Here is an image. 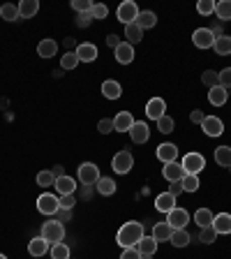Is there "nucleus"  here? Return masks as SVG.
I'll return each mask as SVG.
<instances>
[{
  "mask_svg": "<svg viewBox=\"0 0 231 259\" xmlns=\"http://www.w3.org/2000/svg\"><path fill=\"white\" fill-rule=\"evenodd\" d=\"M144 236H146L144 225L136 222V220H129L118 229V234H116V243H118L123 250L125 248H136V243H139Z\"/></svg>",
  "mask_w": 231,
  "mask_h": 259,
  "instance_id": "f257e3e1",
  "label": "nucleus"
},
{
  "mask_svg": "<svg viewBox=\"0 0 231 259\" xmlns=\"http://www.w3.org/2000/svg\"><path fill=\"white\" fill-rule=\"evenodd\" d=\"M39 236L44 238V241H49L51 245L54 243H60L65 238V227L60 220H47L42 225V232H39Z\"/></svg>",
  "mask_w": 231,
  "mask_h": 259,
  "instance_id": "f03ea898",
  "label": "nucleus"
},
{
  "mask_svg": "<svg viewBox=\"0 0 231 259\" xmlns=\"http://www.w3.org/2000/svg\"><path fill=\"white\" fill-rule=\"evenodd\" d=\"M60 208V197L58 194H51V192H44L39 194L37 199V210L44 213V215H56Z\"/></svg>",
  "mask_w": 231,
  "mask_h": 259,
  "instance_id": "7ed1b4c3",
  "label": "nucleus"
},
{
  "mask_svg": "<svg viewBox=\"0 0 231 259\" xmlns=\"http://www.w3.org/2000/svg\"><path fill=\"white\" fill-rule=\"evenodd\" d=\"M139 7H136L134 0H125V3H120L118 10H116V16H118V21L120 23H134L136 21V16H139Z\"/></svg>",
  "mask_w": 231,
  "mask_h": 259,
  "instance_id": "20e7f679",
  "label": "nucleus"
},
{
  "mask_svg": "<svg viewBox=\"0 0 231 259\" xmlns=\"http://www.w3.org/2000/svg\"><path fill=\"white\" fill-rule=\"evenodd\" d=\"M132 167H134V155H132L129 151H120V153H116V155H113L111 169L116 174H129V171H132Z\"/></svg>",
  "mask_w": 231,
  "mask_h": 259,
  "instance_id": "39448f33",
  "label": "nucleus"
},
{
  "mask_svg": "<svg viewBox=\"0 0 231 259\" xmlns=\"http://www.w3.org/2000/svg\"><path fill=\"white\" fill-rule=\"evenodd\" d=\"M180 164H183L185 174H194V176H199V174L204 171V167H206V160H204L201 153H188Z\"/></svg>",
  "mask_w": 231,
  "mask_h": 259,
  "instance_id": "423d86ee",
  "label": "nucleus"
},
{
  "mask_svg": "<svg viewBox=\"0 0 231 259\" xmlns=\"http://www.w3.org/2000/svg\"><path fill=\"white\" fill-rule=\"evenodd\" d=\"M79 181L83 185H95L100 181V167L95 162H83L79 167Z\"/></svg>",
  "mask_w": 231,
  "mask_h": 259,
  "instance_id": "0eeeda50",
  "label": "nucleus"
},
{
  "mask_svg": "<svg viewBox=\"0 0 231 259\" xmlns=\"http://www.w3.org/2000/svg\"><path fill=\"white\" fill-rule=\"evenodd\" d=\"M192 44L197 49H213L215 44V35L210 32V28H197L192 35Z\"/></svg>",
  "mask_w": 231,
  "mask_h": 259,
  "instance_id": "6e6552de",
  "label": "nucleus"
},
{
  "mask_svg": "<svg viewBox=\"0 0 231 259\" xmlns=\"http://www.w3.org/2000/svg\"><path fill=\"white\" fill-rule=\"evenodd\" d=\"M167 222L171 225V229H185L188 227V222H190V213L185 208H173V210H169L167 213Z\"/></svg>",
  "mask_w": 231,
  "mask_h": 259,
  "instance_id": "1a4fd4ad",
  "label": "nucleus"
},
{
  "mask_svg": "<svg viewBox=\"0 0 231 259\" xmlns=\"http://www.w3.org/2000/svg\"><path fill=\"white\" fill-rule=\"evenodd\" d=\"M164 111H167V102H164L162 97H153V100H148V104H146V116L151 120H155V123L164 116Z\"/></svg>",
  "mask_w": 231,
  "mask_h": 259,
  "instance_id": "9d476101",
  "label": "nucleus"
},
{
  "mask_svg": "<svg viewBox=\"0 0 231 259\" xmlns=\"http://www.w3.org/2000/svg\"><path fill=\"white\" fill-rule=\"evenodd\" d=\"M157 160L162 162V164H169V162H176L178 160V146L176 144H169V141H164V144L157 146Z\"/></svg>",
  "mask_w": 231,
  "mask_h": 259,
  "instance_id": "9b49d317",
  "label": "nucleus"
},
{
  "mask_svg": "<svg viewBox=\"0 0 231 259\" xmlns=\"http://www.w3.org/2000/svg\"><path fill=\"white\" fill-rule=\"evenodd\" d=\"M74 54H76V58H79V63H93V60L100 56V51H97V47L93 42H81Z\"/></svg>",
  "mask_w": 231,
  "mask_h": 259,
  "instance_id": "f8f14e48",
  "label": "nucleus"
},
{
  "mask_svg": "<svg viewBox=\"0 0 231 259\" xmlns=\"http://www.w3.org/2000/svg\"><path fill=\"white\" fill-rule=\"evenodd\" d=\"M54 188H56V192L60 194V197H65V194H74L76 192V178H72V176H60V178H56V183H54Z\"/></svg>",
  "mask_w": 231,
  "mask_h": 259,
  "instance_id": "ddd939ff",
  "label": "nucleus"
},
{
  "mask_svg": "<svg viewBox=\"0 0 231 259\" xmlns=\"http://www.w3.org/2000/svg\"><path fill=\"white\" fill-rule=\"evenodd\" d=\"M201 130H204L208 137H220L224 132V123H222L217 116H206L204 123H201Z\"/></svg>",
  "mask_w": 231,
  "mask_h": 259,
  "instance_id": "4468645a",
  "label": "nucleus"
},
{
  "mask_svg": "<svg viewBox=\"0 0 231 259\" xmlns=\"http://www.w3.org/2000/svg\"><path fill=\"white\" fill-rule=\"evenodd\" d=\"M129 137H132L134 144H146V141L151 139V130H148V125L144 120H134L132 130H129Z\"/></svg>",
  "mask_w": 231,
  "mask_h": 259,
  "instance_id": "2eb2a0df",
  "label": "nucleus"
},
{
  "mask_svg": "<svg viewBox=\"0 0 231 259\" xmlns=\"http://www.w3.org/2000/svg\"><path fill=\"white\" fill-rule=\"evenodd\" d=\"M162 176L167 178L169 183H173V181H183L185 176V169L180 162H169V164H164L162 167Z\"/></svg>",
  "mask_w": 231,
  "mask_h": 259,
  "instance_id": "dca6fc26",
  "label": "nucleus"
},
{
  "mask_svg": "<svg viewBox=\"0 0 231 259\" xmlns=\"http://www.w3.org/2000/svg\"><path fill=\"white\" fill-rule=\"evenodd\" d=\"M113 54H116V60H118L120 65H129L132 60H134V47L132 44H127V42H120L118 47L113 49Z\"/></svg>",
  "mask_w": 231,
  "mask_h": 259,
  "instance_id": "f3484780",
  "label": "nucleus"
},
{
  "mask_svg": "<svg viewBox=\"0 0 231 259\" xmlns=\"http://www.w3.org/2000/svg\"><path fill=\"white\" fill-rule=\"evenodd\" d=\"M155 208L160 210V213H169V210H173L176 208V197H173L171 192H162V194H157L155 197Z\"/></svg>",
  "mask_w": 231,
  "mask_h": 259,
  "instance_id": "a211bd4d",
  "label": "nucleus"
},
{
  "mask_svg": "<svg viewBox=\"0 0 231 259\" xmlns=\"http://www.w3.org/2000/svg\"><path fill=\"white\" fill-rule=\"evenodd\" d=\"M49 250H51V243L44 241L42 236H35L30 243H28V252H30L32 257H44Z\"/></svg>",
  "mask_w": 231,
  "mask_h": 259,
  "instance_id": "6ab92c4d",
  "label": "nucleus"
},
{
  "mask_svg": "<svg viewBox=\"0 0 231 259\" xmlns=\"http://www.w3.org/2000/svg\"><path fill=\"white\" fill-rule=\"evenodd\" d=\"M132 125H134V116L129 111H120L118 116L113 118V130H116V132H129Z\"/></svg>",
  "mask_w": 231,
  "mask_h": 259,
  "instance_id": "aec40b11",
  "label": "nucleus"
},
{
  "mask_svg": "<svg viewBox=\"0 0 231 259\" xmlns=\"http://www.w3.org/2000/svg\"><path fill=\"white\" fill-rule=\"evenodd\" d=\"M171 234H173L171 225L164 220V222H155V225H153V234H151V236L155 238L157 243H162V241H171Z\"/></svg>",
  "mask_w": 231,
  "mask_h": 259,
  "instance_id": "412c9836",
  "label": "nucleus"
},
{
  "mask_svg": "<svg viewBox=\"0 0 231 259\" xmlns=\"http://www.w3.org/2000/svg\"><path fill=\"white\" fill-rule=\"evenodd\" d=\"M226 100H229V91L222 86H215V88H208V102L213 107H224Z\"/></svg>",
  "mask_w": 231,
  "mask_h": 259,
  "instance_id": "4be33fe9",
  "label": "nucleus"
},
{
  "mask_svg": "<svg viewBox=\"0 0 231 259\" xmlns=\"http://www.w3.org/2000/svg\"><path fill=\"white\" fill-rule=\"evenodd\" d=\"M116 188H118L116 181L109 178V176H100V181L95 183V190L102 194V197H111V194H116Z\"/></svg>",
  "mask_w": 231,
  "mask_h": 259,
  "instance_id": "5701e85b",
  "label": "nucleus"
},
{
  "mask_svg": "<svg viewBox=\"0 0 231 259\" xmlns=\"http://www.w3.org/2000/svg\"><path fill=\"white\" fill-rule=\"evenodd\" d=\"M102 93L107 100H118L120 95H123V86H120L118 81H113V79H107L102 83Z\"/></svg>",
  "mask_w": 231,
  "mask_h": 259,
  "instance_id": "b1692460",
  "label": "nucleus"
},
{
  "mask_svg": "<svg viewBox=\"0 0 231 259\" xmlns=\"http://www.w3.org/2000/svg\"><path fill=\"white\" fill-rule=\"evenodd\" d=\"M213 229L217 234H231V215L229 213H217L213 218Z\"/></svg>",
  "mask_w": 231,
  "mask_h": 259,
  "instance_id": "393cba45",
  "label": "nucleus"
},
{
  "mask_svg": "<svg viewBox=\"0 0 231 259\" xmlns=\"http://www.w3.org/2000/svg\"><path fill=\"white\" fill-rule=\"evenodd\" d=\"M37 12H39L37 0H21V3H19V16H21V19H32Z\"/></svg>",
  "mask_w": 231,
  "mask_h": 259,
  "instance_id": "a878e982",
  "label": "nucleus"
},
{
  "mask_svg": "<svg viewBox=\"0 0 231 259\" xmlns=\"http://www.w3.org/2000/svg\"><path fill=\"white\" fill-rule=\"evenodd\" d=\"M157 23V14L151 10H144L139 12V16H136V26L141 28V30H148V28H155Z\"/></svg>",
  "mask_w": 231,
  "mask_h": 259,
  "instance_id": "bb28decb",
  "label": "nucleus"
},
{
  "mask_svg": "<svg viewBox=\"0 0 231 259\" xmlns=\"http://www.w3.org/2000/svg\"><path fill=\"white\" fill-rule=\"evenodd\" d=\"M37 54L42 56V58H54V56L58 54V42H56V39H42V42L37 44Z\"/></svg>",
  "mask_w": 231,
  "mask_h": 259,
  "instance_id": "cd10ccee",
  "label": "nucleus"
},
{
  "mask_svg": "<svg viewBox=\"0 0 231 259\" xmlns=\"http://www.w3.org/2000/svg\"><path fill=\"white\" fill-rule=\"evenodd\" d=\"M125 37H127V44H132V47H134V44H139L141 39H144V30L136 26V21L134 23H127V26H125Z\"/></svg>",
  "mask_w": 231,
  "mask_h": 259,
  "instance_id": "c85d7f7f",
  "label": "nucleus"
},
{
  "mask_svg": "<svg viewBox=\"0 0 231 259\" xmlns=\"http://www.w3.org/2000/svg\"><path fill=\"white\" fill-rule=\"evenodd\" d=\"M136 250H139V254H153L155 257L157 252V241L153 236H144L139 243H136Z\"/></svg>",
  "mask_w": 231,
  "mask_h": 259,
  "instance_id": "c756f323",
  "label": "nucleus"
},
{
  "mask_svg": "<svg viewBox=\"0 0 231 259\" xmlns=\"http://www.w3.org/2000/svg\"><path fill=\"white\" fill-rule=\"evenodd\" d=\"M215 162L220 167H231V146H217L215 148Z\"/></svg>",
  "mask_w": 231,
  "mask_h": 259,
  "instance_id": "7c9ffc66",
  "label": "nucleus"
},
{
  "mask_svg": "<svg viewBox=\"0 0 231 259\" xmlns=\"http://www.w3.org/2000/svg\"><path fill=\"white\" fill-rule=\"evenodd\" d=\"M215 14H217V21L220 23L231 21V0H220V3H215Z\"/></svg>",
  "mask_w": 231,
  "mask_h": 259,
  "instance_id": "2f4dec72",
  "label": "nucleus"
},
{
  "mask_svg": "<svg viewBox=\"0 0 231 259\" xmlns=\"http://www.w3.org/2000/svg\"><path fill=\"white\" fill-rule=\"evenodd\" d=\"M213 49H215L217 56H231V35H222V37H217L215 44H213Z\"/></svg>",
  "mask_w": 231,
  "mask_h": 259,
  "instance_id": "473e14b6",
  "label": "nucleus"
},
{
  "mask_svg": "<svg viewBox=\"0 0 231 259\" xmlns=\"http://www.w3.org/2000/svg\"><path fill=\"white\" fill-rule=\"evenodd\" d=\"M192 241V236H190L188 232H185V229H173V234H171V245L173 248H185V245H188V243Z\"/></svg>",
  "mask_w": 231,
  "mask_h": 259,
  "instance_id": "72a5a7b5",
  "label": "nucleus"
},
{
  "mask_svg": "<svg viewBox=\"0 0 231 259\" xmlns=\"http://www.w3.org/2000/svg\"><path fill=\"white\" fill-rule=\"evenodd\" d=\"M49 254H51V259H70V245H65L63 241L54 243L51 250H49Z\"/></svg>",
  "mask_w": 231,
  "mask_h": 259,
  "instance_id": "f704fd0d",
  "label": "nucleus"
},
{
  "mask_svg": "<svg viewBox=\"0 0 231 259\" xmlns=\"http://www.w3.org/2000/svg\"><path fill=\"white\" fill-rule=\"evenodd\" d=\"M213 218H215V215H213L208 208H199L197 213H194V222H197L201 229H204V227H210V225H213Z\"/></svg>",
  "mask_w": 231,
  "mask_h": 259,
  "instance_id": "c9c22d12",
  "label": "nucleus"
},
{
  "mask_svg": "<svg viewBox=\"0 0 231 259\" xmlns=\"http://www.w3.org/2000/svg\"><path fill=\"white\" fill-rule=\"evenodd\" d=\"M0 16H3L5 21H16V19H21V16H19V5L5 3V5L0 7Z\"/></svg>",
  "mask_w": 231,
  "mask_h": 259,
  "instance_id": "e433bc0d",
  "label": "nucleus"
},
{
  "mask_svg": "<svg viewBox=\"0 0 231 259\" xmlns=\"http://www.w3.org/2000/svg\"><path fill=\"white\" fill-rule=\"evenodd\" d=\"M79 65V58H76L74 51H67V54L60 56V70H74Z\"/></svg>",
  "mask_w": 231,
  "mask_h": 259,
  "instance_id": "4c0bfd02",
  "label": "nucleus"
},
{
  "mask_svg": "<svg viewBox=\"0 0 231 259\" xmlns=\"http://www.w3.org/2000/svg\"><path fill=\"white\" fill-rule=\"evenodd\" d=\"M180 183H183V192H197V190H199V176H194V174H185Z\"/></svg>",
  "mask_w": 231,
  "mask_h": 259,
  "instance_id": "58836bf2",
  "label": "nucleus"
},
{
  "mask_svg": "<svg viewBox=\"0 0 231 259\" xmlns=\"http://www.w3.org/2000/svg\"><path fill=\"white\" fill-rule=\"evenodd\" d=\"M173 127H176V123H173V118H171V116H167V113L157 120V130H160L162 135H171Z\"/></svg>",
  "mask_w": 231,
  "mask_h": 259,
  "instance_id": "ea45409f",
  "label": "nucleus"
},
{
  "mask_svg": "<svg viewBox=\"0 0 231 259\" xmlns=\"http://www.w3.org/2000/svg\"><path fill=\"white\" fill-rule=\"evenodd\" d=\"M201 83H204V86H208V88L220 86V74H217V72H213V70H206L204 74H201Z\"/></svg>",
  "mask_w": 231,
  "mask_h": 259,
  "instance_id": "a19ab883",
  "label": "nucleus"
},
{
  "mask_svg": "<svg viewBox=\"0 0 231 259\" xmlns=\"http://www.w3.org/2000/svg\"><path fill=\"white\" fill-rule=\"evenodd\" d=\"M215 238H217V232L213 229V225H210V227H204V229L199 232V241L206 243V245H210V243L215 241Z\"/></svg>",
  "mask_w": 231,
  "mask_h": 259,
  "instance_id": "79ce46f5",
  "label": "nucleus"
},
{
  "mask_svg": "<svg viewBox=\"0 0 231 259\" xmlns=\"http://www.w3.org/2000/svg\"><path fill=\"white\" fill-rule=\"evenodd\" d=\"M90 14H93V19L102 21V19H107V16H109V7H107V5H102V3H93Z\"/></svg>",
  "mask_w": 231,
  "mask_h": 259,
  "instance_id": "37998d69",
  "label": "nucleus"
},
{
  "mask_svg": "<svg viewBox=\"0 0 231 259\" xmlns=\"http://www.w3.org/2000/svg\"><path fill=\"white\" fill-rule=\"evenodd\" d=\"M197 12H199L201 16L215 14V3H213V0H199V5H197Z\"/></svg>",
  "mask_w": 231,
  "mask_h": 259,
  "instance_id": "c03bdc74",
  "label": "nucleus"
},
{
  "mask_svg": "<svg viewBox=\"0 0 231 259\" xmlns=\"http://www.w3.org/2000/svg\"><path fill=\"white\" fill-rule=\"evenodd\" d=\"M56 183V176L51 171H39L37 174V185H42V188H49V185Z\"/></svg>",
  "mask_w": 231,
  "mask_h": 259,
  "instance_id": "a18cd8bd",
  "label": "nucleus"
},
{
  "mask_svg": "<svg viewBox=\"0 0 231 259\" xmlns=\"http://www.w3.org/2000/svg\"><path fill=\"white\" fill-rule=\"evenodd\" d=\"M217 74H220V86L229 91L231 88V67H224V70L217 72Z\"/></svg>",
  "mask_w": 231,
  "mask_h": 259,
  "instance_id": "49530a36",
  "label": "nucleus"
},
{
  "mask_svg": "<svg viewBox=\"0 0 231 259\" xmlns=\"http://www.w3.org/2000/svg\"><path fill=\"white\" fill-rule=\"evenodd\" d=\"M76 204H79V201H76V197H74V194H65V197H60V208H67V210H72Z\"/></svg>",
  "mask_w": 231,
  "mask_h": 259,
  "instance_id": "de8ad7c7",
  "label": "nucleus"
},
{
  "mask_svg": "<svg viewBox=\"0 0 231 259\" xmlns=\"http://www.w3.org/2000/svg\"><path fill=\"white\" fill-rule=\"evenodd\" d=\"M72 7H74V10L81 14V12H90L93 10V3H90V0H72Z\"/></svg>",
  "mask_w": 231,
  "mask_h": 259,
  "instance_id": "09e8293b",
  "label": "nucleus"
},
{
  "mask_svg": "<svg viewBox=\"0 0 231 259\" xmlns=\"http://www.w3.org/2000/svg\"><path fill=\"white\" fill-rule=\"evenodd\" d=\"M97 130H100V135H109L113 132V118H102L97 123Z\"/></svg>",
  "mask_w": 231,
  "mask_h": 259,
  "instance_id": "8fccbe9b",
  "label": "nucleus"
},
{
  "mask_svg": "<svg viewBox=\"0 0 231 259\" xmlns=\"http://www.w3.org/2000/svg\"><path fill=\"white\" fill-rule=\"evenodd\" d=\"M93 23V14L90 12H81L79 16H76V26L79 28H88Z\"/></svg>",
  "mask_w": 231,
  "mask_h": 259,
  "instance_id": "3c124183",
  "label": "nucleus"
},
{
  "mask_svg": "<svg viewBox=\"0 0 231 259\" xmlns=\"http://www.w3.org/2000/svg\"><path fill=\"white\" fill-rule=\"evenodd\" d=\"M204 118H206V113L199 111V109H194V111L190 113V123H194V125H201L204 123Z\"/></svg>",
  "mask_w": 231,
  "mask_h": 259,
  "instance_id": "603ef678",
  "label": "nucleus"
},
{
  "mask_svg": "<svg viewBox=\"0 0 231 259\" xmlns=\"http://www.w3.org/2000/svg\"><path fill=\"white\" fill-rule=\"evenodd\" d=\"M120 259H141V254L136 248H125L123 254H120Z\"/></svg>",
  "mask_w": 231,
  "mask_h": 259,
  "instance_id": "864d4df0",
  "label": "nucleus"
},
{
  "mask_svg": "<svg viewBox=\"0 0 231 259\" xmlns=\"http://www.w3.org/2000/svg\"><path fill=\"white\" fill-rule=\"evenodd\" d=\"M56 220H60V222H70L72 220V210H67V208H58V213H56Z\"/></svg>",
  "mask_w": 231,
  "mask_h": 259,
  "instance_id": "5fc2aeb1",
  "label": "nucleus"
},
{
  "mask_svg": "<svg viewBox=\"0 0 231 259\" xmlns=\"http://www.w3.org/2000/svg\"><path fill=\"white\" fill-rule=\"evenodd\" d=\"M93 188H95V185H83V190L79 192V199H83V201L90 199V197H93Z\"/></svg>",
  "mask_w": 231,
  "mask_h": 259,
  "instance_id": "6e6d98bb",
  "label": "nucleus"
},
{
  "mask_svg": "<svg viewBox=\"0 0 231 259\" xmlns=\"http://www.w3.org/2000/svg\"><path fill=\"white\" fill-rule=\"evenodd\" d=\"M169 192H171L173 197H178V194L183 192V183H180V181H173V183L169 185Z\"/></svg>",
  "mask_w": 231,
  "mask_h": 259,
  "instance_id": "4d7b16f0",
  "label": "nucleus"
},
{
  "mask_svg": "<svg viewBox=\"0 0 231 259\" xmlns=\"http://www.w3.org/2000/svg\"><path fill=\"white\" fill-rule=\"evenodd\" d=\"M107 44H109L111 49H116V47L120 44V37H118V35H109V37H107Z\"/></svg>",
  "mask_w": 231,
  "mask_h": 259,
  "instance_id": "13d9d810",
  "label": "nucleus"
},
{
  "mask_svg": "<svg viewBox=\"0 0 231 259\" xmlns=\"http://www.w3.org/2000/svg\"><path fill=\"white\" fill-rule=\"evenodd\" d=\"M51 174H54V176H56V178H60V176H65V169H63V167H60V164H56V167H54V169H51Z\"/></svg>",
  "mask_w": 231,
  "mask_h": 259,
  "instance_id": "bf43d9fd",
  "label": "nucleus"
},
{
  "mask_svg": "<svg viewBox=\"0 0 231 259\" xmlns=\"http://www.w3.org/2000/svg\"><path fill=\"white\" fill-rule=\"evenodd\" d=\"M141 259H153V254H141Z\"/></svg>",
  "mask_w": 231,
  "mask_h": 259,
  "instance_id": "052dcab7",
  "label": "nucleus"
},
{
  "mask_svg": "<svg viewBox=\"0 0 231 259\" xmlns=\"http://www.w3.org/2000/svg\"><path fill=\"white\" fill-rule=\"evenodd\" d=\"M0 259H7V257H5V254H0Z\"/></svg>",
  "mask_w": 231,
  "mask_h": 259,
  "instance_id": "680f3d73",
  "label": "nucleus"
},
{
  "mask_svg": "<svg viewBox=\"0 0 231 259\" xmlns=\"http://www.w3.org/2000/svg\"><path fill=\"white\" fill-rule=\"evenodd\" d=\"M229 169H231V167H229Z\"/></svg>",
  "mask_w": 231,
  "mask_h": 259,
  "instance_id": "e2e57ef3",
  "label": "nucleus"
}]
</instances>
